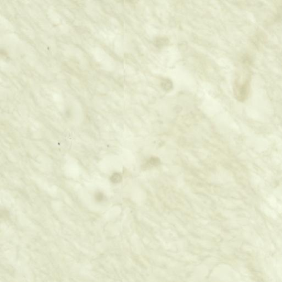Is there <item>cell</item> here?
I'll return each instance as SVG.
<instances>
[{"instance_id":"cell-4","label":"cell","mask_w":282,"mask_h":282,"mask_svg":"<svg viewBox=\"0 0 282 282\" xmlns=\"http://www.w3.org/2000/svg\"><path fill=\"white\" fill-rule=\"evenodd\" d=\"M161 160L158 157H151L147 162V166H157L161 164Z\"/></svg>"},{"instance_id":"cell-2","label":"cell","mask_w":282,"mask_h":282,"mask_svg":"<svg viewBox=\"0 0 282 282\" xmlns=\"http://www.w3.org/2000/svg\"><path fill=\"white\" fill-rule=\"evenodd\" d=\"M169 43V40L165 37L157 38L154 41V45L157 48H161Z\"/></svg>"},{"instance_id":"cell-3","label":"cell","mask_w":282,"mask_h":282,"mask_svg":"<svg viewBox=\"0 0 282 282\" xmlns=\"http://www.w3.org/2000/svg\"><path fill=\"white\" fill-rule=\"evenodd\" d=\"M161 87L165 91H170L173 87V83L169 79H164L161 83Z\"/></svg>"},{"instance_id":"cell-6","label":"cell","mask_w":282,"mask_h":282,"mask_svg":"<svg viewBox=\"0 0 282 282\" xmlns=\"http://www.w3.org/2000/svg\"><path fill=\"white\" fill-rule=\"evenodd\" d=\"M104 196L103 195V194L101 192L97 193L96 195V200L98 201V202L102 201L103 200H104Z\"/></svg>"},{"instance_id":"cell-5","label":"cell","mask_w":282,"mask_h":282,"mask_svg":"<svg viewBox=\"0 0 282 282\" xmlns=\"http://www.w3.org/2000/svg\"><path fill=\"white\" fill-rule=\"evenodd\" d=\"M122 178V177L121 174L118 173H114L111 176L110 180L114 183H118L121 182Z\"/></svg>"},{"instance_id":"cell-1","label":"cell","mask_w":282,"mask_h":282,"mask_svg":"<svg viewBox=\"0 0 282 282\" xmlns=\"http://www.w3.org/2000/svg\"><path fill=\"white\" fill-rule=\"evenodd\" d=\"M241 70L238 74L234 86L235 98L240 101H244L247 99L250 92L251 81L250 61L248 57H243L241 60Z\"/></svg>"}]
</instances>
